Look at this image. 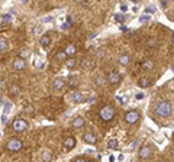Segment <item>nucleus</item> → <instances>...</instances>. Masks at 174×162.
<instances>
[{"label":"nucleus","mask_w":174,"mask_h":162,"mask_svg":"<svg viewBox=\"0 0 174 162\" xmlns=\"http://www.w3.org/2000/svg\"><path fill=\"white\" fill-rule=\"evenodd\" d=\"M154 111H155V114L160 116V117H168V116L171 114V104H170L168 101H165V100H161V101H158V103L155 104Z\"/></svg>","instance_id":"nucleus-1"},{"label":"nucleus","mask_w":174,"mask_h":162,"mask_svg":"<svg viewBox=\"0 0 174 162\" xmlns=\"http://www.w3.org/2000/svg\"><path fill=\"white\" fill-rule=\"evenodd\" d=\"M99 117L103 122H110L115 117V109H113V106H109V104L103 106L100 109V111H99Z\"/></svg>","instance_id":"nucleus-2"},{"label":"nucleus","mask_w":174,"mask_h":162,"mask_svg":"<svg viewBox=\"0 0 174 162\" xmlns=\"http://www.w3.org/2000/svg\"><path fill=\"white\" fill-rule=\"evenodd\" d=\"M22 146H23V143H22V140L18 139V137H10V139L8 140V143H6V149H8L9 152H19V150L22 149Z\"/></svg>","instance_id":"nucleus-3"},{"label":"nucleus","mask_w":174,"mask_h":162,"mask_svg":"<svg viewBox=\"0 0 174 162\" xmlns=\"http://www.w3.org/2000/svg\"><path fill=\"white\" fill-rule=\"evenodd\" d=\"M28 127H29V123H28L25 119H15L13 123H12V129H13L15 132H18V133L25 132Z\"/></svg>","instance_id":"nucleus-4"},{"label":"nucleus","mask_w":174,"mask_h":162,"mask_svg":"<svg viewBox=\"0 0 174 162\" xmlns=\"http://www.w3.org/2000/svg\"><path fill=\"white\" fill-rule=\"evenodd\" d=\"M139 120V113L136 110H129L126 114H125V122L129 123V124H134Z\"/></svg>","instance_id":"nucleus-5"},{"label":"nucleus","mask_w":174,"mask_h":162,"mask_svg":"<svg viewBox=\"0 0 174 162\" xmlns=\"http://www.w3.org/2000/svg\"><path fill=\"white\" fill-rule=\"evenodd\" d=\"M138 155H139V158H141V159H149V158L152 156V149H151L148 145H144V146H141V148H139Z\"/></svg>","instance_id":"nucleus-6"},{"label":"nucleus","mask_w":174,"mask_h":162,"mask_svg":"<svg viewBox=\"0 0 174 162\" xmlns=\"http://www.w3.org/2000/svg\"><path fill=\"white\" fill-rule=\"evenodd\" d=\"M121 80H122V75H121L119 72L110 71V72L108 74V83H109V84H112V85L119 84V83H121Z\"/></svg>","instance_id":"nucleus-7"},{"label":"nucleus","mask_w":174,"mask_h":162,"mask_svg":"<svg viewBox=\"0 0 174 162\" xmlns=\"http://www.w3.org/2000/svg\"><path fill=\"white\" fill-rule=\"evenodd\" d=\"M25 67H26L25 59H22V58H16V59L13 61V70H15V71H22V70H25Z\"/></svg>","instance_id":"nucleus-8"},{"label":"nucleus","mask_w":174,"mask_h":162,"mask_svg":"<svg viewBox=\"0 0 174 162\" xmlns=\"http://www.w3.org/2000/svg\"><path fill=\"white\" fill-rule=\"evenodd\" d=\"M74 146H75V137L67 136V137L64 139V148H65L67 150H70V149H73Z\"/></svg>","instance_id":"nucleus-9"},{"label":"nucleus","mask_w":174,"mask_h":162,"mask_svg":"<svg viewBox=\"0 0 174 162\" xmlns=\"http://www.w3.org/2000/svg\"><path fill=\"white\" fill-rule=\"evenodd\" d=\"M64 87H65V81H64L62 78H55V80L52 81V88H54V90L60 91V90H62Z\"/></svg>","instance_id":"nucleus-10"},{"label":"nucleus","mask_w":174,"mask_h":162,"mask_svg":"<svg viewBox=\"0 0 174 162\" xmlns=\"http://www.w3.org/2000/svg\"><path fill=\"white\" fill-rule=\"evenodd\" d=\"M84 140H86V143L95 145V143L97 142V137H96V135H93L92 132H87V133L84 135Z\"/></svg>","instance_id":"nucleus-11"},{"label":"nucleus","mask_w":174,"mask_h":162,"mask_svg":"<svg viewBox=\"0 0 174 162\" xmlns=\"http://www.w3.org/2000/svg\"><path fill=\"white\" fill-rule=\"evenodd\" d=\"M71 124H73L74 129H80V127L84 126V119H83L81 116H77V117H74V120H73Z\"/></svg>","instance_id":"nucleus-12"},{"label":"nucleus","mask_w":174,"mask_h":162,"mask_svg":"<svg viewBox=\"0 0 174 162\" xmlns=\"http://www.w3.org/2000/svg\"><path fill=\"white\" fill-rule=\"evenodd\" d=\"M39 44H41V46H44V48L49 46V44H51V38H49V35H42L41 39H39Z\"/></svg>","instance_id":"nucleus-13"},{"label":"nucleus","mask_w":174,"mask_h":162,"mask_svg":"<svg viewBox=\"0 0 174 162\" xmlns=\"http://www.w3.org/2000/svg\"><path fill=\"white\" fill-rule=\"evenodd\" d=\"M73 101H74V103H81V101H84L83 93H80V91H74V93H73Z\"/></svg>","instance_id":"nucleus-14"},{"label":"nucleus","mask_w":174,"mask_h":162,"mask_svg":"<svg viewBox=\"0 0 174 162\" xmlns=\"http://www.w3.org/2000/svg\"><path fill=\"white\" fill-rule=\"evenodd\" d=\"M9 93H10L12 96H19V93H21V87H19L18 84H12V85L9 87Z\"/></svg>","instance_id":"nucleus-15"},{"label":"nucleus","mask_w":174,"mask_h":162,"mask_svg":"<svg viewBox=\"0 0 174 162\" xmlns=\"http://www.w3.org/2000/svg\"><path fill=\"white\" fill-rule=\"evenodd\" d=\"M75 51H77L75 45H68V46L64 49V52L67 54V57H71V55H74V54H75Z\"/></svg>","instance_id":"nucleus-16"},{"label":"nucleus","mask_w":174,"mask_h":162,"mask_svg":"<svg viewBox=\"0 0 174 162\" xmlns=\"http://www.w3.org/2000/svg\"><path fill=\"white\" fill-rule=\"evenodd\" d=\"M41 159H42V162H49V161L52 159V153H51L49 150H44V152H42V158H41Z\"/></svg>","instance_id":"nucleus-17"},{"label":"nucleus","mask_w":174,"mask_h":162,"mask_svg":"<svg viewBox=\"0 0 174 162\" xmlns=\"http://www.w3.org/2000/svg\"><path fill=\"white\" fill-rule=\"evenodd\" d=\"M129 61H131V58H129V55H121V58H119V62H121V65H128L129 64Z\"/></svg>","instance_id":"nucleus-18"},{"label":"nucleus","mask_w":174,"mask_h":162,"mask_svg":"<svg viewBox=\"0 0 174 162\" xmlns=\"http://www.w3.org/2000/svg\"><path fill=\"white\" fill-rule=\"evenodd\" d=\"M118 145H119V143H118L116 139H109V140H108V148H109V149H116Z\"/></svg>","instance_id":"nucleus-19"},{"label":"nucleus","mask_w":174,"mask_h":162,"mask_svg":"<svg viewBox=\"0 0 174 162\" xmlns=\"http://www.w3.org/2000/svg\"><path fill=\"white\" fill-rule=\"evenodd\" d=\"M149 84H151V83H149V80H147V78H141L139 83H138V85L142 87V88H144V87H149Z\"/></svg>","instance_id":"nucleus-20"},{"label":"nucleus","mask_w":174,"mask_h":162,"mask_svg":"<svg viewBox=\"0 0 174 162\" xmlns=\"http://www.w3.org/2000/svg\"><path fill=\"white\" fill-rule=\"evenodd\" d=\"M8 49V41L6 38H0V51H5Z\"/></svg>","instance_id":"nucleus-21"},{"label":"nucleus","mask_w":174,"mask_h":162,"mask_svg":"<svg viewBox=\"0 0 174 162\" xmlns=\"http://www.w3.org/2000/svg\"><path fill=\"white\" fill-rule=\"evenodd\" d=\"M147 45H148L149 48H152V46H157V45H158V39H157V38H151V39H148Z\"/></svg>","instance_id":"nucleus-22"},{"label":"nucleus","mask_w":174,"mask_h":162,"mask_svg":"<svg viewBox=\"0 0 174 162\" xmlns=\"http://www.w3.org/2000/svg\"><path fill=\"white\" fill-rule=\"evenodd\" d=\"M65 65H67L68 68H74V67L77 65V61H75V59H65Z\"/></svg>","instance_id":"nucleus-23"},{"label":"nucleus","mask_w":174,"mask_h":162,"mask_svg":"<svg viewBox=\"0 0 174 162\" xmlns=\"http://www.w3.org/2000/svg\"><path fill=\"white\" fill-rule=\"evenodd\" d=\"M115 21H116V22H119V23H123V22H125V15L116 13V15H115Z\"/></svg>","instance_id":"nucleus-24"},{"label":"nucleus","mask_w":174,"mask_h":162,"mask_svg":"<svg viewBox=\"0 0 174 162\" xmlns=\"http://www.w3.org/2000/svg\"><path fill=\"white\" fill-rule=\"evenodd\" d=\"M55 58H57L58 61H64V59L67 58V54H65L64 51H61V52H58V54L55 55Z\"/></svg>","instance_id":"nucleus-25"},{"label":"nucleus","mask_w":174,"mask_h":162,"mask_svg":"<svg viewBox=\"0 0 174 162\" xmlns=\"http://www.w3.org/2000/svg\"><path fill=\"white\" fill-rule=\"evenodd\" d=\"M142 67H144V70H152V67H154V64H152V61H145L144 64H142Z\"/></svg>","instance_id":"nucleus-26"},{"label":"nucleus","mask_w":174,"mask_h":162,"mask_svg":"<svg viewBox=\"0 0 174 162\" xmlns=\"http://www.w3.org/2000/svg\"><path fill=\"white\" fill-rule=\"evenodd\" d=\"M81 67L86 70V68H89L90 67V61L89 59H83V62H81Z\"/></svg>","instance_id":"nucleus-27"},{"label":"nucleus","mask_w":174,"mask_h":162,"mask_svg":"<svg viewBox=\"0 0 174 162\" xmlns=\"http://www.w3.org/2000/svg\"><path fill=\"white\" fill-rule=\"evenodd\" d=\"M145 13H148V15H152V13H155V9H154L152 6H148V8L145 9Z\"/></svg>","instance_id":"nucleus-28"},{"label":"nucleus","mask_w":174,"mask_h":162,"mask_svg":"<svg viewBox=\"0 0 174 162\" xmlns=\"http://www.w3.org/2000/svg\"><path fill=\"white\" fill-rule=\"evenodd\" d=\"M139 22H141V23H145V22H149V16H145V15H142V16L139 18Z\"/></svg>","instance_id":"nucleus-29"},{"label":"nucleus","mask_w":174,"mask_h":162,"mask_svg":"<svg viewBox=\"0 0 174 162\" xmlns=\"http://www.w3.org/2000/svg\"><path fill=\"white\" fill-rule=\"evenodd\" d=\"M10 107H12V103H10V101H8V103H6V107H5V114H6V116H8V113H9Z\"/></svg>","instance_id":"nucleus-30"},{"label":"nucleus","mask_w":174,"mask_h":162,"mask_svg":"<svg viewBox=\"0 0 174 162\" xmlns=\"http://www.w3.org/2000/svg\"><path fill=\"white\" fill-rule=\"evenodd\" d=\"M25 111H26V113H32V111H34V107H32V106H28V107H25Z\"/></svg>","instance_id":"nucleus-31"},{"label":"nucleus","mask_w":174,"mask_h":162,"mask_svg":"<svg viewBox=\"0 0 174 162\" xmlns=\"http://www.w3.org/2000/svg\"><path fill=\"white\" fill-rule=\"evenodd\" d=\"M6 23V19H5V16H0V26H3Z\"/></svg>","instance_id":"nucleus-32"},{"label":"nucleus","mask_w":174,"mask_h":162,"mask_svg":"<svg viewBox=\"0 0 174 162\" xmlns=\"http://www.w3.org/2000/svg\"><path fill=\"white\" fill-rule=\"evenodd\" d=\"M135 97H136V100H142V98H144V94H142V93H138Z\"/></svg>","instance_id":"nucleus-33"},{"label":"nucleus","mask_w":174,"mask_h":162,"mask_svg":"<svg viewBox=\"0 0 174 162\" xmlns=\"http://www.w3.org/2000/svg\"><path fill=\"white\" fill-rule=\"evenodd\" d=\"M121 10H122V12H126V10H128V6H126V5H121Z\"/></svg>","instance_id":"nucleus-34"},{"label":"nucleus","mask_w":174,"mask_h":162,"mask_svg":"<svg viewBox=\"0 0 174 162\" xmlns=\"http://www.w3.org/2000/svg\"><path fill=\"white\" fill-rule=\"evenodd\" d=\"M41 31H42V28H41V26H36L34 32H35V33H41Z\"/></svg>","instance_id":"nucleus-35"},{"label":"nucleus","mask_w":174,"mask_h":162,"mask_svg":"<svg viewBox=\"0 0 174 162\" xmlns=\"http://www.w3.org/2000/svg\"><path fill=\"white\" fill-rule=\"evenodd\" d=\"M0 88H6V84H5L3 80H0Z\"/></svg>","instance_id":"nucleus-36"},{"label":"nucleus","mask_w":174,"mask_h":162,"mask_svg":"<svg viewBox=\"0 0 174 162\" xmlns=\"http://www.w3.org/2000/svg\"><path fill=\"white\" fill-rule=\"evenodd\" d=\"M26 55H29V51H22V59H23V57H26Z\"/></svg>","instance_id":"nucleus-37"},{"label":"nucleus","mask_w":174,"mask_h":162,"mask_svg":"<svg viewBox=\"0 0 174 162\" xmlns=\"http://www.w3.org/2000/svg\"><path fill=\"white\" fill-rule=\"evenodd\" d=\"M2 123H8V116H6V114H3V117H2Z\"/></svg>","instance_id":"nucleus-38"},{"label":"nucleus","mask_w":174,"mask_h":162,"mask_svg":"<svg viewBox=\"0 0 174 162\" xmlns=\"http://www.w3.org/2000/svg\"><path fill=\"white\" fill-rule=\"evenodd\" d=\"M74 162H87V161H86L84 158H77V159H75Z\"/></svg>","instance_id":"nucleus-39"},{"label":"nucleus","mask_w":174,"mask_h":162,"mask_svg":"<svg viewBox=\"0 0 174 162\" xmlns=\"http://www.w3.org/2000/svg\"><path fill=\"white\" fill-rule=\"evenodd\" d=\"M115 159H116V158H115L113 155H110V156H109V162H115Z\"/></svg>","instance_id":"nucleus-40"},{"label":"nucleus","mask_w":174,"mask_h":162,"mask_svg":"<svg viewBox=\"0 0 174 162\" xmlns=\"http://www.w3.org/2000/svg\"><path fill=\"white\" fill-rule=\"evenodd\" d=\"M5 19H6V23H9V22H10V16H9V15H6V16H5Z\"/></svg>","instance_id":"nucleus-41"},{"label":"nucleus","mask_w":174,"mask_h":162,"mask_svg":"<svg viewBox=\"0 0 174 162\" xmlns=\"http://www.w3.org/2000/svg\"><path fill=\"white\" fill-rule=\"evenodd\" d=\"M118 159H119V161H123V159H125V156H123V155H122V153H121V155H119V156H118Z\"/></svg>","instance_id":"nucleus-42"},{"label":"nucleus","mask_w":174,"mask_h":162,"mask_svg":"<svg viewBox=\"0 0 174 162\" xmlns=\"http://www.w3.org/2000/svg\"><path fill=\"white\" fill-rule=\"evenodd\" d=\"M161 6H162V8H165V6H167V2H165V0H162V2H161Z\"/></svg>","instance_id":"nucleus-43"},{"label":"nucleus","mask_w":174,"mask_h":162,"mask_svg":"<svg viewBox=\"0 0 174 162\" xmlns=\"http://www.w3.org/2000/svg\"><path fill=\"white\" fill-rule=\"evenodd\" d=\"M67 28H68V23H64V25L61 26V29H67Z\"/></svg>","instance_id":"nucleus-44"},{"label":"nucleus","mask_w":174,"mask_h":162,"mask_svg":"<svg viewBox=\"0 0 174 162\" xmlns=\"http://www.w3.org/2000/svg\"><path fill=\"white\" fill-rule=\"evenodd\" d=\"M87 162H95V161H87Z\"/></svg>","instance_id":"nucleus-45"},{"label":"nucleus","mask_w":174,"mask_h":162,"mask_svg":"<svg viewBox=\"0 0 174 162\" xmlns=\"http://www.w3.org/2000/svg\"><path fill=\"white\" fill-rule=\"evenodd\" d=\"M0 156H2V150H0Z\"/></svg>","instance_id":"nucleus-46"},{"label":"nucleus","mask_w":174,"mask_h":162,"mask_svg":"<svg viewBox=\"0 0 174 162\" xmlns=\"http://www.w3.org/2000/svg\"><path fill=\"white\" fill-rule=\"evenodd\" d=\"M173 42H174V36H173Z\"/></svg>","instance_id":"nucleus-47"},{"label":"nucleus","mask_w":174,"mask_h":162,"mask_svg":"<svg viewBox=\"0 0 174 162\" xmlns=\"http://www.w3.org/2000/svg\"><path fill=\"white\" fill-rule=\"evenodd\" d=\"M162 162H167V161H162Z\"/></svg>","instance_id":"nucleus-48"}]
</instances>
